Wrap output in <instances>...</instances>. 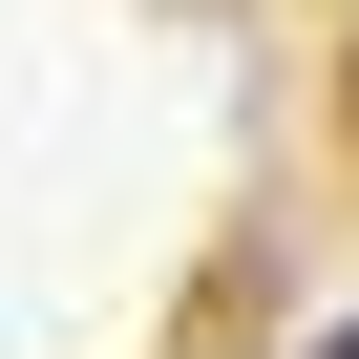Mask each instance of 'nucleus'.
I'll use <instances>...</instances> for the list:
<instances>
[{"label":"nucleus","instance_id":"1","mask_svg":"<svg viewBox=\"0 0 359 359\" xmlns=\"http://www.w3.org/2000/svg\"><path fill=\"white\" fill-rule=\"evenodd\" d=\"M317 359H359V317H338V338H317Z\"/></svg>","mask_w":359,"mask_h":359}]
</instances>
